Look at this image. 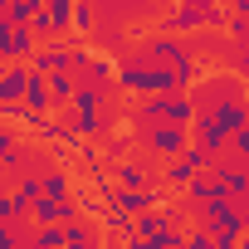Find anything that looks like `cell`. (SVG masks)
Returning <instances> with one entry per match:
<instances>
[{
	"instance_id": "4dcf8cb0",
	"label": "cell",
	"mask_w": 249,
	"mask_h": 249,
	"mask_svg": "<svg viewBox=\"0 0 249 249\" xmlns=\"http://www.w3.org/2000/svg\"><path fill=\"white\" fill-rule=\"evenodd\" d=\"M0 249H25V244L15 239V225H5V220H0Z\"/></svg>"
},
{
	"instance_id": "f1b7e54d",
	"label": "cell",
	"mask_w": 249,
	"mask_h": 249,
	"mask_svg": "<svg viewBox=\"0 0 249 249\" xmlns=\"http://www.w3.org/2000/svg\"><path fill=\"white\" fill-rule=\"evenodd\" d=\"M98 10H137V5H147V0H93Z\"/></svg>"
},
{
	"instance_id": "e575fe53",
	"label": "cell",
	"mask_w": 249,
	"mask_h": 249,
	"mask_svg": "<svg viewBox=\"0 0 249 249\" xmlns=\"http://www.w3.org/2000/svg\"><path fill=\"white\" fill-rule=\"evenodd\" d=\"M147 5H166V10H171V5H176V0H147Z\"/></svg>"
},
{
	"instance_id": "f546056e",
	"label": "cell",
	"mask_w": 249,
	"mask_h": 249,
	"mask_svg": "<svg viewBox=\"0 0 249 249\" xmlns=\"http://www.w3.org/2000/svg\"><path fill=\"white\" fill-rule=\"evenodd\" d=\"M230 152H234L239 161H249V127H244V132H234V142H230Z\"/></svg>"
},
{
	"instance_id": "9a60e30c",
	"label": "cell",
	"mask_w": 249,
	"mask_h": 249,
	"mask_svg": "<svg viewBox=\"0 0 249 249\" xmlns=\"http://www.w3.org/2000/svg\"><path fill=\"white\" fill-rule=\"evenodd\" d=\"M142 137H132V132H112L107 142H103V161H132V147H137Z\"/></svg>"
},
{
	"instance_id": "e0dca14e",
	"label": "cell",
	"mask_w": 249,
	"mask_h": 249,
	"mask_svg": "<svg viewBox=\"0 0 249 249\" xmlns=\"http://www.w3.org/2000/svg\"><path fill=\"white\" fill-rule=\"evenodd\" d=\"M112 78H117V59H103V54H98V59L88 64V73H83L78 83H93V88H107Z\"/></svg>"
},
{
	"instance_id": "2e32d148",
	"label": "cell",
	"mask_w": 249,
	"mask_h": 249,
	"mask_svg": "<svg viewBox=\"0 0 249 249\" xmlns=\"http://www.w3.org/2000/svg\"><path fill=\"white\" fill-rule=\"evenodd\" d=\"M30 30H35V39H39V44H64V35H69L49 10H44V15H35V20H30Z\"/></svg>"
},
{
	"instance_id": "44dd1931",
	"label": "cell",
	"mask_w": 249,
	"mask_h": 249,
	"mask_svg": "<svg viewBox=\"0 0 249 249\" xmlns=\"http://www.w3.org/2000/svg\"><path fill=\"white\" fill-rule=\"evenodd\" d=\"M44 196H73V171L49 166V171H44Z\"/></svg>"
},
{
	"instance_id": "7a4b0ae2",
	"label": "cell",
	"mask_w": 249,
	"mask_h": 249,
	"mask_svg": "<svg viewBox=\"0 0 249 249\" xmlns=\"http://www.w3.org/2000/svg\"><path fill=\"white\" fill-rule=\"evenodd\" d=\"M230 25V10H220L215 0H176L161 20V35H200V30H225Z\"/></svg>"
},
{
	"instance_id": "d6986e66",
	"label": "cell",
	"mask_w": 249,
	"mask_h": 249,
	"mask_svg": "<svg viewBox=\"0 0 249 249\" xmlns=\"http://www.w3.org/2000/svg\"><path fill=\"white\" fill-rule=\"evenodd\" d=\"M35 15H44V0H10V5H5V20L10 25H30Z\"/></svg>"
},
{
	"instance_id": "83f0119b",
	"label": "cell",
	"mask_w": 249,
	"mask_h": 249,
	"mask_svg": "<svg viewBox=\"0 0 249 249\" xmlns=\"http://www.w3.org/2000/svg\"><path fill=\"white\" fill-rule=\"evenodd\" d=\"M15 147H20V132H15V127H5V122H0V161H5V157H10Z\"/></svg>"
},
{
	"instance_id": "ffe728a7",
	"label": "cell",
	"mask_w": 249,
	"mask_h": 249,
	"mask_svg": "<svg viewBox=\"0 0 249 249\" xmlns=\"http://www.w3.org/2000/svg\"><path fill=\"white\" fill-rule=\"evenodd\" d=\"M98 30V5L93 0H73V35H93Z\"/></svg>"
},
{
	"instance_id": "6da1fadb",
	"label": "cell",
	"mask_w": 249,
	"mask_h": 249,
	"mask_svg": "<svg viewBox=\"0 0 249 249\" xmlns=\"http://www.w3.org/2000/svg\"><path fill=\"white\" fill-rule=\"evenodd\" d=\"M244 127H249V103H220V107H200V112H196L191 137H196L205 152L225 157L230 142H234V132H244Z\"/></svg>"
},
{
	"instance_id": "d590c367",
	"label": "cell",
	"mask_w": 249,
	"mask_h": 249,
	"mask_svg": "<svg viewBox=\"0 0 249 249\" xmlns=\"http://www.w3.org/2000/svg\"><path fill=\"white\" fill-rule=\"evenodd\" d=\"M215 5H220V10H225V5H234V0H215Z\"/></svg>"
},
{
	"instance_id": "ba28073f",
	"label": "cell",
	"mask_w": 249,
	"mask_h": 249,
	"mask_svg": "<svg viewBox=\"0 0 249 249\" xmlns=\"http://www.w3.org/2000/svg\"><path fill=\"white\" fill-rule=\"evenodd\" d=\"M142 59H147V64H166V69H181L186 59H196V49H191L181 35H152V39H142Z\"/></svg>"
},
{
	"instance_id": "5b68a950",
	"label": "cell",
	"mask_w": 249,
	"mask_h": 249,
	"mask_svg": "<svg viewBox=\"0 0 249 249\" xmlns=\"http://www.w3.org/2000/svg\"><path fill=\"white\" fill-rule=\"evenodd\" d=\"M196 220H200V230H210V234H239V239H244V205L230 200V196H225V200H210Z\"/></svg>"
},
{
	"instance_id": "7c38bea8",
	"label": "cell",
	"mask_w": 249,
	"mask_h": 249,
	"mask_svg": "<svg viewBox=\"0 0 249 249\" xmlns=\"http://www.w3.org/2000/svg\"><path fill=\"white\" fill-rule=\"evenodd\" d=\"M69 249H103V225L73 220V225H69Z\"/></svg>"
},
{
	"instance_id": "3957f363",
	"label": "cell",
	"mask_w": 249,
	"mask_h": 249,
	"mask_svg": "<svg viewBox=\"0 0 249 249\" xmlns=\"http://www.w3.org/2000/svg\"><path fill=\"white\" fill-rule=\"evenodd\" d=\"M157 122L191 127V122H196V103H191V93H161V98H142V103L132 107V127H137V132L157 127Z\"/></svg>"
},
{
	"instance_id": "60d3db41",
	"label": "cell",
	"mask_w": 249,
	"mask_h": 249,
	"mask_svg": "<svg viewBox=\"0 0 249 249\" xmlns=\"http://www.w3.org/2000/svg\"><path fill=\"white\" fill-rule=\"evenodd\" d=\"M244 171H249V161H244Z\"/></svg>"
},
{
	"instance_id": "74e56055",
	"label": "cell",
	"mask_w": 249,
	"mask_h": 249,
	"mask_svg": "<svg viewBox=\"0 0 249 249\" xmlns=\"http://www.w3.org/2000/svg\"><path fill=\"white\" fill-rule=\"evenodd\" d=\"M244 220H249V200H244Z\"/></svg>"
},
{
	"instance_id": "4fadbf2b",
	"label": "cell",
	"mask_w": 249,
	"mask_h": 249,
	"mask_svg": "<svg viewBox=\"0 0 249 249\" xmlns=\"http://www.w3.org/2000/svg\"><path fill=\"white\" fill-rule=\"evenodd\" d=\"M196 176H200V171H196L191 161H166V166H161V181H166V191H176V196H186V186H191Z\"/></svg>"
},
{
	"instance_id": "8d00e7d4",
	"label": "cell",
	"mask_w": 249,
	"mask_h": 249,
	"mask_svg": "<svg viewBox=\"0 0 249 249\" xmlns=\"http://www.w3.org/2000/svg\"><path fill=\"white\" fill-rule=\"evenodd\" d=\"M0 181H5V161H0Z\"/></svg>"
},
{
	"instance_id": "8fae6325",
	"label": "cell",
	"mask_w": 249,
	"mask_h": 249,
	"mask_svg": "<svg viewBox=\"0 0 249 249\" xmlns=\"http://www.w3.org/2000/svg\"><path fill=\"white\" fill-rule=\"evenodd\" d=\"M112 176H117V186H122V191H147V186H157L137 157H132V161H117V166H112Z\"/></svg>"
},
{
	"instance_id": "30bf717a",
	"label": "cell",
	"mask_w": 249,
	"mask_h": 249,
	"mask_svg": "<svg viewBox=\"0 0 249 249\" xmlns=\"http://www.w3.org/2000/svg\"><path fill=\"white\" fill-rule=\"evenodd\" d=\"M215 176H220V186H225L230 200H239V205L249 200V171H244V161H220Z\"/></svg>"
},
{
	"instance_id": "4316f807",
	"label": "cell",
	"mask_w": 249,
	"mask_h": 249,
	"mask_svg": "<svg viewBox=\"0 0 249 249\" xmlns=\"http://www.w3.org/2000/svg\"><path fill=\"white\" fill-rule=\"evenodd\" d=\"M225 35H230L234 44H244V49H249V20H234V15H230V25H225Z\"/></svg>"
},
{
	"instance_id": "d4e9b609",
	"label": "cell",
	"mask_w": 249,
	"mask_h": 249,
	"mask_svg": "<svg viewBox=\"0 0 249 249\" xmlns=\"http://www.w3.org/2000/svg\"><path fill=\"white\" fill-rule=\"evenodd\" d=\"M15 215H25V200H20L15 191H0V220H5V225H10Z\"/></svg>"
},
{
	"instance_id": "52a82bcc",
	"label": "cell",
	"mask_w": 249,
	"mask_h": 249,
	"mask_svg": "<svg viewBox=\"0 0 249 249\" xmlns=\"http://www.w3.org/2000/svg\"><path fill=\"white\" fill-rule=\"evenodd\" d=\"M39 54V39H35V30L30 25H0V64H30Z\"/></svg>"
},
{
	"instance_id": "d6a6232c",
	"label": "cell",
	"mask_w": 249,
	"mask_h": 249,
	"mask_svg": "<svg viewBox=\"0 0 249 249\" xmlns=\"http://www.w3.org/2000/svg\"><path fill=\"white\" fill-rule=\"evenodd\" d=\"M215 249H239V234H215Z\"/></svg>"
},
{
	"instance_id": "ac0fdd59",
	"label": "cell",
	"mask_w": 249,
	"mask_h": 249,
	"mask_svg": "<svg viewBox=\"0 0 249 249\" xmlns=\"http://www.w3.org/2000/svg\"><path fill=\"white\" fill-rule=\"evenodd\" d=\"M49 93H54V103H59V112H64V107L73 103V93H78V78L59 69V73H49Z\"/></svg>"
},
{
	"instance_id": "836d02e7",
	"label": "cell",
	"mask_w": 249,
	"mask_h": 249,
	"mask_svg": "<svg viewBox=\"0 0 249 249\" xmlns=\"http://www.w3.org/2000/svg\"><path fill=\"white\" fill-rule=\"evenodd\" d=\"M230 15H234V20H249V0H234V5H230Z\"/></svg>"
},
{
	"instance_id": "ab89813d",
	"label": "cell",
	"mask_w": 249,
	"mask_h": 249,
	"mask_svg": "<svg viewBox=\"0 0 249 249\" xmlns=\"http://www.w3.org/2000/svg\"><path fill=\"white\" fill-rule=\"evenodd\" d=\"M239 249H249V239H239Z\"/></svg>"
},
{
	"instance_id": "8992f818",
	"label": "cell",
	"mask_w": 249,
	"mask_h": 249,
	"mask_svg": "<svg viewBox=\"0 0 249 249\" xmlns=\"http://www.w3.org/2000/svg\"><path fill=\"white\" fill-rule=\"evenodd\" d=\"M25 220L39 230V225H73V220H83V215H78V200H73V196H39V200L25 210Z\"/></svg>"
},
{
	"instance_id": "9c48e42d",
	"label": "cell",
	"mask_w": 249,
	"mask_h": 249,
	"mask_svg": "<svg viewBox=\"0 0 249 249\" xmlns=\"http://www.w3.org/2000/svg\"><path fill=\"white\" fill-rule=\"evenodd\" d=\"M30 83H35V69H30V64H5V69H0V107L25 103Z\"/></svg>"
},
{
	"instance_id": "5bb4252c",
	"label": "cell",
	"mask_w": 249,
	"mask_h": 249,
	"mask_svg": "<svg viewBox=\"0 0 249 249\" xmlns=\"http://www.w3.org/2000/svg\"><path fill=\"white\" fill-rule=\"evenodd\" d=\"M30 69H35L39 78H49V73H59V69H64V44H39V54L30 59Z\"/></svg>"
},
{
	"instance_id": "f35d334b",
	"label": "cell",
	"mask_w": 249,
	"mask_h": 249,
	"mask_svg": "<svg viewBox=\"0 0 249 249\" xmlns=\"http://www.w3.org/2000/svg\"><path fill=\"white\" fill-rule=\"evenodd\" d=\"M244 239H249V220H244Z\"/></svg>"
},
{
	"instance_id": "cb8c5ba5",
	"label": "cell",
	"mask_w": 249,
	"mask_h": 249,
	"mask_svg": "<svg viewBox=\"0 0 249 249\" xmlns=\"http://www.w3.org/2000/svg\"><path fill=\"white\" fill-rule=\"evenodd\" d=\"M44 10H49L64 30H73V0H44Z\"/></svg>"
},
{
	"instance_id": "7402d4cb",
	"label": "cell",
	"mask_w": 249,
	"mask_h": 249,
	"mask_svg": "<svg viewBox=\"0 0 249 249\" xmlns=\"http://www.w3.org/2000/svg\"><path fill=\"white\" fill-rule=\"evenodd\" d=\"M35 244L39 249H69V225H39L35 230Z\"/></svg>"
},
{
	"instance_id": "603a6c76",
	"label": "cell",
	"mask_w": 249,
	"mask_h": 249,
	"mask_svg": "<svg viewBox=\"0 0 249 249\" xmlns=\"http://www.w3.org/2000/svg\"><path fill=\"white\" fill-rule=\"evenodd\" d=\"M15 196H20V200H25V210H30V205L44 196V176H25V181L15 186Z\"/></svg>"
},
{
	"instance_id": "277c9868",
	"label": "cell",
	"mask_w": 249,
	"mask_h": 249,
	"mask_svg": "<svg viewBox=\"0 0 249 249\" xmlns=\"http://www.w3.org/2000/svg\"><path fill=\"white\" fill-rule=\"evenodd\" d=\"M137 137H142V152H152L161 161H181V152L191 147V127H171V122H157V127H147Z\"/></svg>"
},
{
	"instance_id": "1f68e13d",
	"label": "cell",
	"mask_w": 249,
	"mask_h": 249,
	"mask_svg": "<svg viewBox=\"0 0 249 249\" xmlns=\"http://www.w3.org/2000/svg\"><path fill=\"white\" fill-rule=\"evenodd\" d=\"M25 161H30V152H25V147H15V152L5 157V171H25Z\"/></svg>"
},
{
	"instance_id": "484cf974",
	"label": "cell",
	"mask_w": 249,
	"mask_h": 249,
	"mask_svg": "<svg viewBox=\"0 0 249 249\" xmlns=\"http://www.w3.org/2000/svg\"><path fill=\"white\" fill-rule=\"evenodd\" d=\"M186 249H215V234L196 225V230H186Z\"/></svg>"
}]
</instances>
